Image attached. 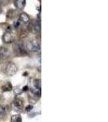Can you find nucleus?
<instances>
[{"label": "nucleus", "instance_id": "nucleus-1", "mask_svg": "<svg viewBox=\"0 0 108 122\" xmlns=\"http://www.w3.org/2000/svg\"><path fill=\"white\" fill-rule=\"evenodd\" d=\"M13 51H14L15 56H26L27 51L23 41L19 40L14 42V44H13Z\"/></svg>", "mask_w": 108, "mask_h": 122}, {"label": "nucleus", "instance_id": "nucleus-2", "mask_svg": "<svg viewBox=\"0 0 108 122\" xmlns=\"http://www.w3.org/2000/svg\"><path fill=\"white\" fill-rule=\"evenodd\" d=\"M25 45V48H26L27 51L37 52V51H38L41 48V42H40V41L37 38L28 41Z\"/></svg>", "mask_w": 108, "mask_h": 122}, {"label": "nucleus", "instance_id": "nucleus-3", "mask_svg": "<svg viewBox=\"0 0 108 122\" xmlns=\"http://www.w3.org/2000/svg\"><path fill=\"white\" fill-rule=\"evenodd\" d=\"M29 25L27 27L28 31L34 34H38L41 32V21L38 20H33L29 22Z\"/></svg>", "mask_w": 108, "mask_h": 122}, {"label": "nucleus", "instance_id": "nucleus-4", "mask_svg": "<svg viewBox=\"0 0 108 122\" xmlns=\"http://www.w3.org/2000/svg\"><path fill=\"white\" fill-rule=\"evenodd\" d=\"M17 71H18V68L15 65V64H14V63H12V62L8 63V64L6 65L5 69H4L5 74L8 76L15 75L17 72Z\"/></svg>", "mask_w": 108, "mask_h": 122}, {"label": "nucleus", "instance_id": "nucleus-5", "mask_svg": "<svg viewBox=\"0 0 108 122\" xmlns=\"http://www.w3.org/2000/svg\"><path fill=\"white\" fill-rule=\"evenodd\" d=\"M41 97V90L37 89H30L29 93V99L31 102H37Z\"/></svg>", "mask_w": 108, "mask_h": 122}, {"label": "nucleus", "instance_id": "nucleus-6", "mask_svg": "<svg viewBox=\"0 0 108 122\" xmlns=\"http://www.w3.org/2000/svg\"><path fill=\"white\" fill-rule=\"evenodd\" d=\"M15 40V36L10 31H7L3 33V41L6 44H9V43L14 42Z\"/></svg>", "mask_w": 108, "mask_h": 122}, {"label": "nucleus", "instance_id": "nucleus-7", "mask_svg": "<svg viewBox=\"0 0 108 122\" xmlns=\"http://www.w3.org/2000/svg\"><path fill=\"white\" fill-rule=\"evenodd\" d=\"M11 106H12V108L15 111H21L24 107V102L20 99H15L12 102Z\"/></svg>", "mask_w": 108, "mask_h": 122}, {"label": "nucleus", "instance_id": "nucleus-8", "mask_svg": "<svg viewBox=\"0 0 108 122\" xmlns=\"http://www.w3.org/2000/svg\"><path fill=\"white\" fill-rule=\"evenodd\" d=\"M10 56V52L8 49L4 46H0V60H7Z\"/></svg>", "mask_w": 108, "mask_h": 122}, {"label": "nucleus", "instance_id": "nucleus-9", "mask_svg": "<svg viewBox=\"0 0 108 122\" xmlns=\"http://www.w3.org/2000/svg\"><path fill=\"white\" fill-rule=\"evenodd\" d=\"M14 4L17 9L22 10L25 8V4H26V0H15Z\"/></svg>", "mask_w": 108, "mask_h": 122}, {"label": "nucleus", "instance_id": "nucleus-10", "mask_svg": "<svg viewBox=\"0 0 108 122\" xmlns=\"http://www.w3.org/2000/svg\"><path fill=\"white\" fill-rule=\"evenodd\" d=\"M19 20L20 21V22L24 23V24H27V23L29 22V20H30V18H29V15L27 14V13L23 12V13H21V14L20 15Z\"/></svg>", "mask_w": 108, "mask_h": 122}, {"label": "nucleus", "instance_id": "nucleus-11", "mask_svg": "<svg viewBox=\"0 0 108 122\" xmlns=\"http://www.w3.org/2000/svg\"><path fill=\"white\" fill-rule=\"evenodd\" d=\"M28 29H27L26 26H20V31H19V33H20V38H25V37L28 35Z\"/></svg>", "mask_w": 108, "mask_h": 122}, {"label": "nucleus", "instance_id": "nucleus-12", "mask_svg": "<svg viewBox=\"0 0 108 122\" xmlns=\"http://www.w3.org/2000/svg\"><path fill=\"white\" fill-rule=\"evenodd\" d=\"M12 90V85L11 82H7L6 84H4L2 87V90L3 92H9Z\"/></svg>", "mask_w": 108, "mask_h": 122}, {"label": "nucleus", "instance_id": "nucleus-13", "mask_svg": "<svg viewBox=\"0 0 108 122\" xmlns=\"http://www.w3.org/2000/svg\"><path fill=\"white\" fill-rule=\"evenodd\" d=\"M33 86H34V89L37 90H40L42 88V81H41L40 79H34L33 81Z\"/></svg>", "mask_w": 108, "mask_h": 122}, {"label": "nucleus", "instance_id": "nucleus-14", "mask_svg": "<svg viewBox=\"0 0 108 122\" xmlns=\"http://www.w3.org/2000/svg\"><path fill=\"white\" fill-rule=\"evenodd\" d=\"M11 122H22V119H21V117L19 114H17V115H13L12 117H11Z\"/></svg>", "mask_w": 108, "mask_h": 122}, {"label": "nucleus", "instance_id": "nucleus-15", "mask_svg": "<svg viewBox=\"0 0 108 122\" xmlns=\"http://www.w3.org/2000/svg\"><path fill=\"white\" fill-rule=\"evenodd\" d=\"M14 15H15V11H14V10H9V11H7V17L8 19H12V18H14Z\"/></svg>", "mask_w": 108, "mask_h": 122}, {"label": "nucleus", "instance_id": "nucleus-16", "mask_svg": "<svg viewBox=\"0 0 108 122\" xmlns=\"http://www.w3.org/2000/svg\"><path fill=\"white\" fill-rule=\"evenodd\" d=\"M10 3V0H0V7L1 6H7Z\"/></svg>", "mask_w": 108, "mask_h": 122}, {"label": "nucleus", "instance_id": "nucleus-17", "mask_svg": "<svg viewBox=\"0 0 108 122\" xmlns=\"http://www.w3.org/2000/svg\"><path fill=\"white\" fill-rule=\"evenodd\" d=\"M13 26H14V29H19L20 27V20H16L14 22V25H13Z\"/></svg>", "mask_w": 108, "mask_h": 122}, {"label": "nucleus", "instance_id": "nucleus-18", "mask_svg": "<svg viewBox=\"0 0 108 122\" xmlns=\"http://www.w3.org/2000/svg\"><path fill=\"white\" fill-rule=\"evenodd\" d=\"M6 112V108L3 106L0 105V115H4Z\"/></svg>", "mask_w": 108, "mask_h": 122}, {"label": "nucleus", "instance_id": "nucleus-19", "mask_svg": "<svg viewBox=\"0 0 108 122\" xmlns=\"http://www.w3.org/2000/svg\"><path fill=\"white\" fill-rule=\"evenodd\" d=\"M33 109V105H30V104H29V105H28L26 107H25V111H26L27 112H31Z\"/></svg>", "mask_w": 108, "mask_h": 122}, {"label": "nucleus", "instance_id": "nucleus-20", "mask_svg": "<svg viewBox=\"0 0 108 122\" xmlns=\"http://www.w3.org/2000/svg\"><path fill=\"white\" fill-rule=\"evenodd\" d=\"M1 12H2V7H0V13H1Z\"/></svg>", "mask_w": 108, "mask_h": 122}]
</instances>
